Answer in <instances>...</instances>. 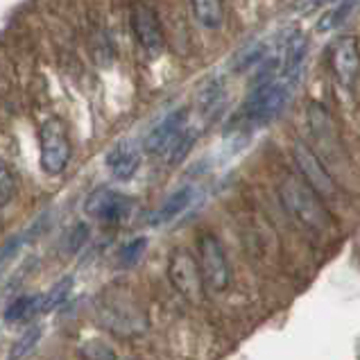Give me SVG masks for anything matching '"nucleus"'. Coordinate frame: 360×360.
Segmentation results:
<instances>
[{"mask_svg": "<svg viewBox=\"0 0 360 360\" xmlns=\"http://www.w3.org/2000/svg\"><path fill=\"white\" fill-rule=\"evenodd\" d=\"M107 168L118 181H129L141 168V152L131 141H122L107 154Z\"/></svg>", "mask_w": 360, "mask_h": 360, "instance_id": "obj_11", "label": "nucleus"}, {"mask_svg": "<svg viewBox=\"0 0 360 360\" xmlns=\"http://www.w3.org/2000/svg\"><path fill=\"white\" fill-rule=\"evenodd\" d=\"M131 30L134 37H136L139 46L146 50L148 55H159L163 50V27H161V18L157 14V9L141 3L134 5L131 9Z\"/></svg>", "mask_w": 360, "mask_h": 360, "instance_id": "obj_8", "label": "nucleus"}, {"mask_svg": "<svg viewBox=\"0 0 360 360\" xmlns=\"http://www.w3.org/2000/svg\"><path fill=\"white\" fill-rule=\"evenodd\" d=\"M324 3H331V0H302L300 9H302V12H306V9H315V7H320Z\"/></svg>", "mask_w": 360, "mask_h": 360, "instance_id": "obj_23", "label": "nucleus"}, {"mask_svg": "<svg viewBox=\"0 0 360 360\" xmlns=\"http://www.w3.org/2000/svg\"><path fill=\"white\" fill-rule=\"evenodd\" d=\"M134 211V200L114 188H98L89 195L86 213L102 222H120Z\"/></svg>", "mask_w": 360, "mask_h": 360, "instance_id": "obj_9", "label": "nucleus"}, {"mask_svg": "<svg viewBox=\"0 0 360 360\" xmlns=\"http://www.w3.org/2000/svg\"><path fill=\"white\" fill-rule=\"evenodd\" d=\"M82 358H86V360H116V354L107 342L94 340V342H86L84 347H82Z\"/></svg>", "mask_w": 360, "mask_h": 360, "instance_id": "obj_22", "label": "nucleus"}, {"mask_svg": "<svg viewBox=\"0 0 360 360\" xmlns=\"http://www.w3.org/2000/svg\"><path fill=\"white\" fill-rule=\"evenodd\" d=\"M195 195H198V188H195V186H184V188H177L174 193H170L168 198L163 200L161 207L152 213L150 224H154V227H161V224H168L174 218H179V215L193 204Z\"/></svg>", "mask_w": 360, "mask_h": 360, "instance_id": "obj_12", "label": "nucleus"}, {"mask_svg": "<svg viewBox=\"0 0 360 360\" xmlns=\"http://www.w3.org/2000/svg\"><path fill=\"white\" fill-rule=\"evenodd\" d=\"M41 326H30L27 331L16 338V342L9 347V360H23L25 356H30L34 352V347L39 345L41 340Z\"/></svg>", "mask_w": 360, "mask_h": 360, "instance_id": "obj_17", "label": "nucleus"}, {"mask_svg": "<svg viewBox=\"0 0 360 360\" xmlns=\"http://www.w3.org/2000/svg\"><path fill=\"white\" fill-rule=\"evenodd\" d=\"M188 122V111L186 109H174L163 118L157 127H152V131L146 136V148L150 154H166L170 146L179 139V134L186 129Z\"/></svg>", "mask_w": 360, "mask_h": 360, "instance_id": "obj_10", "label": "nucleus"}, {"mask_svg": "<svg viewBox=\"0 0 360 360\" xmlns=\"http://www.w3.org/2000/svg\"><path fill=\"white\" fill-rule=\"evenodd\" d=\"M70 290H73V276H64L59 279L46 295H41V313H53L68 300Z\"/></svg>", "mask_w": 360, "mask_h": 360, "instance_id": "obj_15", "label": "nucleus"}, {"mask_svg": "<svg viewBox=\"0 0 360 360\" xmlns=\"http://www.w3.org/2000/svg\"><path fill=\"white\" fill-rule=\"evenodd\" d=\"M292 159H295V166L300 168L302 172V179L311 186L322 200H331L335 198L338 186L331 177V172L324 168V163L320 161V157L315 154V150L306 143H295L292 148Z\"/></svg>", "mask_w": 360, "mask_h": 360, "instance_id": "obj_6", "label": "nucleus"}, {"mask_svg": "<svg viewBox=\"0 0 360 360\" xmlns=\"http://www.w3.org/2000/svg\"><path fill=\"white\" fill-rule=\"evenodd\" d=\"M290 91L292 84H288L281 77L256 82L243 109L238 111V122L250 129L267 125V122L274 120L283 111V107L288 105V98H290Z\"/></svg>", "mask_w": 360, "mask_h": 360, "instance_id": "obj_2", "label": "nucleus"}, {"mask_svg": "<svg viewBox=\"0 0 360 360\" xmlns=\"http://www.w3.org/2000/svg\"><path fill=\"white\" fill-rule=\"evenodd\" d=\"M198 265L202 272L204 288H209L211 292L227 290L231 283V267L224 254V247L218 240V236L207 231L198 238Z\"/></svg>", "mask_w": 360, "mask_h": 360, "instance_id": "obj_4", "label": "nucleus"}, {"mask_svg": "<svg viewBox=\"0 0 360 360\" xmlns=\"http://www.w3.org/2000/svg\"><path fill=\"white\" fill-rule=\"evenodd\" d=\"M168 276L174 290L186 297L188 302H202L204 297V281L198 259L184 247H177L168 259Z\"/></svg>", "mask_w": 360, "mask_h": 360, "instance_id": "obj_5", "label": "nucleus"}, {"mask_svg": "<svg viewBox=\"0 0 360 360\" xmlns=\"http://www.w3.org/2000/svg\"><path fill=\"white\" fill-rule=\"evenodd\" d=\"M14 195H16L14 170L5 159H0V209L7 207V204L14 200Z\"/></svg>", "mask_w": 360, "mask_h": 360, "instance_id": "obj_20", "label": "nucleus"}, {"mask_svg": "<svg viewBox=\"0 0 360 360\" xmlns=\"http://www.w3.org/2000/svg\"><path fill=\"white\" fill-rule=\"evenodd\" d=\"M195 141H198V131H195V129H188L186 127V129L179 134V139L174 141L172 146H170V150L166 152L170 166H177V163H181L184 159L188 157V152L193 150Z\"/></svg>", "mask_w": 360, "mask_h": 360, "instance_id": "obj_18", "label": "nucleus"}, {"mask_svg": "<svg viewBox=\"0 0 360 360\" xmlns=\"http://www.w3.org/2000/svg\"><path fill=\"white\" fill-rule=\"evenodd\" d=\"M148 250V238H134L129 240L127 245H122L120 247V252H118V263L122 267H134L141 259H143V254H146Z\"/></svg>", "mask_w": 360, "mask_h": 360, "instance_id": "obj_19", "label": "nucleus"}, {"mask_svg": "<svg viewBox=\"0 0 360 360\" xmlns=\"http://www.w3.org/2000/svg\"><path fill=\"white\" fill-rule=\"evenodd\" d=\"M328 66H331V73L345 89L354 86L360 73L358 41L349 34L338 37L333 44L328 46Z\"/></svg>", "mask_w": 360, "mask_h": 360, "instance_id": "obj_7", "label": "nucleus"}, {"mask_svg": "<svg viewBox=\"0 0 360 360\" xmlns=\"http://www.w3.org/2000/svg\"><path fill=\"white\" fill-rule=\"evenodd\" d=\"M89 227L84 222H77L73 229H70L68 233H66V238H64V247H66V252L68 254H77L82 247L86 245V240H89Z\"/></svg>", "mask_w": 360, "mask_h": 360, "instance_id": "obj_21", "label": "nucleus"}, {"mask_svg": "<svg viewBox=\"0 0 360 360\" xmlns=\"http://www.w3.org/2000/svg\"><path fill=\"white\" fill-rule=\"evenodd\" d=\"M70 161V139L61 118H48L39 129V163L50 177H57Z\"/></svg>", "mask_w": 360, "mask_h": 360, "instance_id": "obj_3", "label": "nucleus"}, {"mask_svg": "<svg viewBox=\"0 0 360 360\" xmlns=\"http://www.w3.org/2000/svg\"><path fill=\"white\" fill-rule=\"evenodd\" d=\"M279 198L283 202L285 211L313 233L324 236L333 229V218H331V213H328L324 200L308 186L304 179L285 177L279 186Z\"/></svg>", "mask_w": 360, "mask_h": 360, "instance_id": "obj_1", "label": "nucleus"}, {"mask_svg": "<svg viewBox=\"0 0 360 360\" xmlns=\"http://www.w3.org/2000/svg\"><path fill=\"white\" fill-rule=\"evenodd\" d=\"M39 313H41V295H20L14 302L7 304L3 320L7 324H23L37 317Z\"/></svg>", "mask_w": 360, "mask_h": 360, "instance_id": "obj_13", "label": "nucleus"}, {"mask_svg": "<svg viewBox=\"0 0 360 360\" xmlns=\"http://www.w3.org/2000/svg\"><path fill=\"white\" fill-rule=\"evenodd\" d=\"M222 105H224V84L220 79H213L200 94V109L204 116H215V111H220Z\"/></svg>", "mask_w": 360, "mask_h": 360, "instance_id": "obj_16", "label": "nucleus"}, {"mask_svg": "<svg viewBox=\"0 0 360 360\" xmlns=\"http://www.w3.org/2000/svg\"><path fill=\"white\" fill-rule=\"evenodd\" d=\"M193 14L198 23L207 30H220L224 23V5L222 0H191Z\"/></svg>", "mask_w": 360, "mask_h": 360, "instance_id": "obj_14", "label": "nucleus"}]
</instances>
